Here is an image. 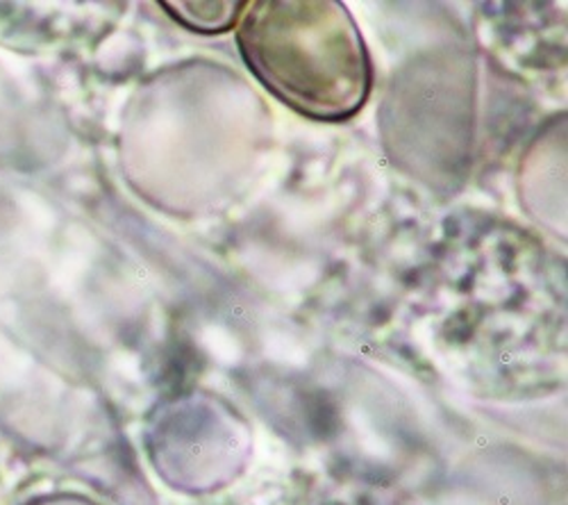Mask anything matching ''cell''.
Listing matches in <instances>:
<instances>
[{"label": "cell", "mask_w": 568, "mask_h": 505, "mask_svg": "<svg viewBox=\"0 0 568 505\" xmlns=\"http://www.w3.org/2000/svg\"><path fill=\"white\" fill-rule=\"evenodd\" d=\"M323 8L307 12L305 6L307 28L298 26L290 6H280L290 28H282L273 14L260 12L244 26V53L284 101L318 117H344L362 105L366 62L353 26H342L344 10L335 8L323 28L318 26Z\"/></svg>", "instance_id": "1"}]
</instances>
